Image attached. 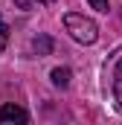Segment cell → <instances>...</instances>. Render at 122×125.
<instances>
[{
  "label": "cell",
  "mask_w": 122,
  "mask_h": 125,
  "mask_svg": "<svg viewBox=\"0 0 122 125\" xmlns=\"http://www.w3.org/2000/svg\"><path fill=\"white\" fill-rule=\"evenodd\" d=\"M64 26L70 32V38L79 41V44H93V41L99 38L96 21L87 18V15H79V12H67V15H64Z\"/></svg>",
  "instance_id": "1"
},
{
  "label": "cell",
  "mask_w": 122,
  "mask_h": 125,
  "mask_svg": "<svg viewBox=\"0 0 122 125\" xmlns=\"http://www.w3.org/2000/svg\"><path fill=\"white\" fill-rule=\"evenodd\" d=\"M0 122H29V114L20 108V105H3L0 108Z\"/></svg>",
  "instance_id": "2"
},
{
  "label": "cell",
  "mask_w": 122,
  "mask_h": 125,
  "mask_svg": "<svg viewBox=\"0 0 122 125\" xmlns=\"http://www.w3.org/2000/svg\"><path fill=\"white\" fill-rule=\"evenodd\" d=\"M50 79H52V84H55V87H70V79H73V73H70L67 67H55V70L50 73Z\"/></svg>",
  "instance_id": "3"
},
{
  "label": "cell",
  "mask_w": 122,
  "mask_h": 125,
  "mask_svg": "<svg viewBox=\"0 0 122 125\" xmlns=\"http://www.w3.org/2000/svg\"><path fill=\"white\" fill-rule=\"evenodd\" d=\"M32 50H35L38 55H50V52H52V38H47V35H38V38L32 41Z\"/></svg>",
  "instance_id": "4"
},
{
  "label": "cell",
  "mask_w": 122,
  "mask_h": 125,
  "mask_svg": "<svg viewBox=\"0 0 122 125\" xmlns=\"http://www.w3.org/2000/svg\"><path fill=\"white\" fill-rule=\"evenodd\" d=\"M113 99H116V105L122 108V58L116 64V70H113Z\"/></svg>",
  "instance_id": "5"
},
{
  "label": "cell",
  "mask_w": 122,
  "mask_h": 125,
  "mask_svg": "<svg viewBox=\"0 0 122 125\" xmlns=\"http://www.w3.org/2000/svg\"><path fill=\"white\" fill-rule=\"evenodd\" d=\"M6 44H9V26H6V21H3V15H0V52L6 50Z\"/></svg>",
  "instance_id": "6"
},
{
  "label": "cell",
  "mask_w": 122,
  "mask_h": 125,
  "mask_svg": "<svg viewBox=\"0 0 122 125\" xmlns=\"http://www.w3.org/2000/svg\"><path fill=\"white\" fill-rule=\"evenodd\" d=\"M87 3H90L96 12H108V9H111V6H108V0H87Z\"/></svg>",
  "instance_id": "7"
},
{
  "label": "cell",
  "mask_w": 122,
  "mask_h": 125,
  "mask_svg": "<svg viewBox=\"0 0 122 125\" xmlns=\"http://www.w3.org/2000/svg\"><path fill=\"white\" fill-rule=\"evenodd\" d=\"M18 6H20V9H29V6H32V0H18Z\"/></svg>",
  "instance_id": "8"
},
{
  "label": "cell",
  "mask_w": 122,
  "mask_h": 125,
  "mask_svg": "<svg viewBox=\"0 0 122 125\" xmlns=\"http://www.w3.org/2000/svg\"><path fill=\"white\" fill-rule=\"evenodd\" d=\"M38 3H55V0H38Z\"/></svg>",
  "instance_id": "9"
}]
</instances>
